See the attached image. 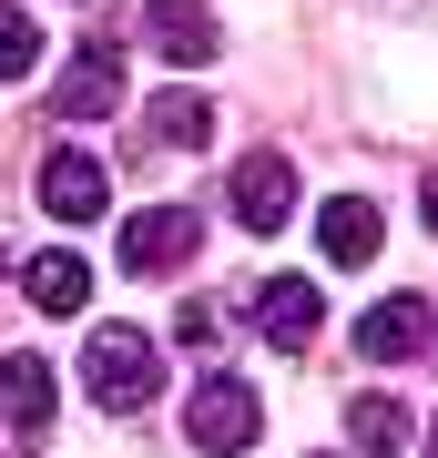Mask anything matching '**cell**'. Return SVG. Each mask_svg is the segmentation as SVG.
Instances as JSON below:
<instances>
[{"label":"cell","mask_w":438,"mask_h":458,"mask_svg":"<svg viewBox=\"0 0 438 458\" xmlns=\"http://www.w3.org/2000/svg\"><path fill=\"white\" fill-rule=\"evenodd\" d=\"M82 397H92L102 418H133L163 397V367H153V336L143 327H92L82 336Z\"/></svg>","instance_id":"1"},{"label":"cell","mask_w":438,"mask_h":458,"mask_svg":"<svg viewBox=\"0 0 438 458\" xmlns=\"http://www.w3.org/2000/svg\"><path fill=\"white\" fill-rule=\"evenodd\" d=\"M255 428H265L255 387H245L235 367H204V377H194V397H184V438L214 448V458H235V448H255Z\"/></svg>","instance_id":"2"},{"label":"cell","mask_w":438,"mask_h":458,"mask_svg":"<svg viewBox=\"0 0 438 458\" xmlns=\"http://www.w3.org/2000/svg\"><path fill=\"white\" fill-rule=\"evenodd\" d=\"M194 245H204V214L194 204H143L123 225V276H174Z\"/></svg>","instance_id":"3"},{"label":"cell","mask_w":438,"mask_h":458,"mask_svg":"<svg viewBox=\"0 0 438 458\" xmlns=\"http://www.w3.org/2000/svg\"><path fill=\"white\" fill-rule=\"evenodd\" d=\"M225 204H235L245 234H286L296 225V164H286V153H245L235 183H225Z\"/></svg>","instance_id":"4"},{"label":"cell","mask_w":438,"mask_h":458,"mask_svg":"<svg viewBox=\"0 0 438 458\" xmlns=\"http://www.w3.org/2000/svg\"><path fill=\"white\" fill-rule=\"evenodd\" d=\"M143 51H163L174 72H204L214 51H225V21H214L204 0H143Z\"/></svg>","instance_id":"5"},{"label":"cell","mask_w":438,"mask_h":458,"mask_svg":"<svg viewBox=\"0 0 438 458\" xmlns=\"http://www.w3.org/2000/svg\"><path fill=\"white\" fill-rule=\"evenodd\" d=\"M102 204H113V174H102V153L62 143L41 164V214H62V225H102Z\"/></svg>","instance_id":"6"},{"label":"cell","mask_w":438,"mask_h":458,"mask_svg":"<svg viewBox=\"0 0 438 458\" xmlns=\"http://www.w3.org/2000/svg\"><path fill=\"white\" fill-rule=\"evenodd\" d=\"M245 316H255V336H265V346H286V357H296V346H316V327H326V295H316L306 276H265Z\"/></svg>","instance_id":"7"},{"label":"cell","mask_w":438,"mask_h":458,"mask_svg":"<svg viewBox=\"0 0 438 458\" xmlns=\"http://www.w3.org/2000/svg\"><path fill=\"white\" fill-rule=\"evenodd\" d=\"M113 102H123V51H113V41H82L51 113H62V123H92V113H113Z\"/></svg>","instance_id":"8"},{"label":"cell","mask_w":438,"mask_h":458,"mask_svg":"<svg viewBox=\"0 0 438 458\" xmlns=\"http://www.w3.org/2000/svg\"><path fill=\"white\" fill-rule=\"evenodd\" d=\"M428 295H388V306H367L357 316V357H377V367H398V357H418L428 346Z\"/></svg>","instance_id":"9"},{"label":"cell","mask_w":438,"mask_h":458,"mask_svg":"<svg viewBox=\"0 0 438 458\" xmlns=\"http://www.w3.org/2000/svg\"><path fill=\"white\" fill-rule=\"evenodd\" d=\"M204 143H214V102H204V92L143 102V153H204Z\"/></svg>","instance_id":"10"},{"label":"cell","mask_w":438,"mask_h":458,"mask_svg":"<svg viewBox=\"0 0 438 458\" xmlns=\"http://www.w3.org/2000/svg\"><path fill=\"white\" fill-rule=\"evenodd\" d=\"M51 408H62V387H51V367L41 357H0V428H51Z\"/></svg>","instance_id":"11"},{"label":"cell","mask_w":438,"mask_h":458,"mask_svg":"<svg viewBox=\"0 0 438 458\" xmlns=\"http://www.w3.org/2000/svg\"><path fill=\"white\" fill-rule=\"evenodd\" d=\"M316 245L337 255V265H367L377 245H388V225H377V204H367V194H337V204L316 214Z\"/></svg>","instance_id":"12"},{"label":"cell","mask_w":438,"mask_h":458,"mask_svg":"<svg viewBox=\"0 0 438 458\" xmlns=\"http://www.w3.org/2000/svg\"><path fill=\"white\" fill-rule=\"evenodd\" d=\"M21 285H31V306H41V316H82V295H92V265H82V255H31V265H21Z\"/></svg>","instance_id":"13"},{"label":"cell","mask_w":438,"mask_h":458,"mask_svg":"<svg viewBox=\"0 0 438 458\" xmlns=\"http://www.w3.org/2000/svg\"><path fill=\"white\" fill-rule=\"evenodd\" d=\"M41 62H51V31L21 11V0H0V82H31Z\"/></svg>","instance_id":"14"},{"label":"cell","mask_w":438,"mask_h":458,"mask_svg":"<svg viewBox=\"0 0 438 458\" xmlns=\"http://www.w3.org/2000/svg\"><path fill=\"white\" fill-rule=\"evenodd\" d=\"M347 438H357L367 458H398L408 448V408L398 397H347Z\"/></svg>","instance_id":"15"},{"label":"cell","mask_w":438,"mask_h":458,"mask_svg":"<svg viewBox=\"0 0 438 458\" xmlns=\"http://www.w3.org/2000/svg\"><path fill=\"white\" fill-rule=\"evenodd\" d=\"M418 214H428V234H438V174H428V183H418Z\"/></svg>","instance_id":"16"},{"label":"cell","mask_w":438,"mask_h":458,"mask_svg":"<svg viewBox=\"0 0 438 458\" xmlns=\"http://www.w3.org/2000/svg\"><path fill=\"white\" fill-rule=\"evenodd\" d=\"M316 458H337V448H316Z\"/></svg>","instance_id":"17"},{"label":"cell","mask_w":438,"mask_h":458,"mask_svg":"<svg viewBox=\"0 0 438 458\" xmlns=\"http://www.w3.org/2000/svg\"><path fill=\"white\" fill-rule=\"evenodd\" d=\"M0 458H21V448H0Z\"/></svg>","instance_id":"18"},{"label":"cell","mask_w":438,"mask_h":458,"mask_svg":"<svg viewBox=\"0 0 438 458\" xmlns=\"http://www.w3.org/2000/svg\"><path fill=\"white\" fill-rule=\"evenodd\" d=\"M428 448H438V438H428Z\"/></svg>","instance_id":"19"}]
</instances>
